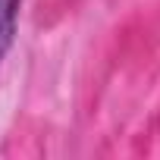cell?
I'll return each instance as SVG.
<instances>
[{
	"mask_svg": "<svg viewBox=\"0 0 160 160\" xmlns=\"http://www.w3.org/2000/svg\"><path fill=\"white\" fill-rule=\"evenodd\" d=\"M19 3L22 0H0V60L10 50L16 38V19H19Z\"/></svg>",
	"mask_w": 160,
	"mask_h": 160,
	"instance_id": "6da1fadb",
	"label": "cell"
}]
</instances>
